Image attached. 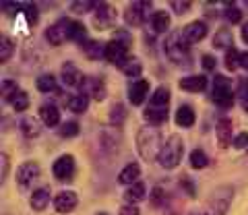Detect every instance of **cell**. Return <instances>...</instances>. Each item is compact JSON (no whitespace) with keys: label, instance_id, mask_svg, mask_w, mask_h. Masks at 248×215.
Here are the masks:
<instances>
[{"label":"cell","instance_id":"obj_30","mask_svg":"<svg viewBox=\"0 0 248 215\" xmlns=\"http://www.w3.org/2000/svg\"><path fill=\"white\" fill-rule=\"evenodd\" d=\"M87 106H89V97L85 93L73 95L71 99H68V110L75 112V114H83L85 110H87Z\"/></svg>","mask_w":248,"mask_h":215},{"label":"cell","instance_id":"obj_44","mask_svg":"<svg viewBox=\"0 0 248 215\" xmlns=\"http://www.w3.org/2000/svg\"><path fill=\"white\" fill-rule=\"evenodd\" d=\"M232 145H234L236 149H246V145H248V133L246 130H242L240 135H236L234 141H232Z\"/></svg>","mask_w":248,"mask_h":215},{"label":"cell","instance_id":"obj_23","mask_svg":"<svg viewBox=\"0 0 248 215\" xmlns=\"http://www.w3.org/2000/svg\"><path fill=\"white\" fill-rule=\"evenodd\" d=\"M213 48L217 50H232L234 48V35L228 27H219L217 29V33L213 37Z\"/></svg>","mask_w":248,"mask_h":215},{"label":"cell","instance_id":"obj_9","mask_svg":"<svg viewBox=\"0 0 248 215\" xmlns=\"http://www.w3.org/2000/svg\"><path fill=\"white\" fill-rule=\"evenodd\" d=\"M149 9L151 6L147 2H133L126 11H124V21H126L128 25H133V27H141L145 23V19H147Z\"/></svg>","mask_w":248,"mask_h":215},{"label":"cell","instance_id":"obj_22","mask_svg":"<svg viewBox=\"0 0 248 215\" xmlns=\"http://www.w3.org/2000/svg\"><path fill=\"white\" fill-rule=\"evenodd\" d=\"M40 120L44 122L46 126H50L54 128L60 122V112H58V108L54 106V104H44L40 108Z\"/></svg>","mask_w":248,"mask_h":215},{"label":"cell","instance_id":"obj_13","mask_svg":"<svg viewBox=\"0 0 248 215\" xmlns=\"http://www.w3.org/2000/svg\"><path fill=\"white\" fill-rule=\"evenodd\" d=\"M207 35V23L203 21H192L182 29V37L186 44H197Z\"/></svg>","mask_w":248,"mask_h":215},{"label":"cell","instance_id":"obj_28","mask_svg":"<svg viewBox=\"0 0 248 215\" xmlns=\"http://www.w3.org/2000/svg\"><path fill=\"white\" fill-rule=\"evenodd\" d=\"M118 68L124 73V75H128V77H139L143 73V64H141V60L135 58V56H126L122 60V62L118 64Z\"/></svg>","mask_w":248,"mask_h":215},{"label":"cell","instance_id":"obj_45","mask_svg":"<svg viewBox=\"0 0 248 215\" xmlns=\"http://www.w3.org/2000/svg\"><path fill=\"white\" fill-rule=\"evenodd\" d=\"M180 186L184 188V193H186V195H190V197H195V195H197L195 184H192V180L186 178V176H180Z\"/></svg>","mask_w":248,"mask_h":215},{"label":"cell","instance_id":"obj_26","mask_svg":"<svg viewBox=\"0 0 248 215\" xmlns=\"http://www.w3.org/2000/svg\"><path fill=\"white\" fill-rule=\"evenodd\" d=\"M29 203H31V207H33L35 211H44L46 207H48V203H50V188H48V186L37 188L35 193L31 195Z\"/></svg>","mask_w":248,"mask_h":215},{"label":"cell","instance_id":"obj_11","mask_svg":"<svg viewBox=\"0 0 248 215\" xmlns=\"http://www.w3.org/2000/svg\"><path fill=\"white\" fill-rule=\"evenodd\" d=\"M79 205V197H77L73 190H62L54 197V209L58 213H71L75 211V207Z\"/></svg>","mask_w":248,"mask_h":215},{"label":"cell","instance_id":"obj_39","mask_svg":"<svg viewBox=\"0 0 248 215\" xmlns=\"http://www.w3.org/2000/svg\"><path fill=\"white\" fill-rule=\"evenodd\" d=\"M23 15H25V19L29 25H35L37 23V17H40V11H37V6L35 4H23Z\"/></svg>","mask_w":248,"mask_h":215},{"label":"cell","instance_id":"obj_19","mask_svg":"<svg viewBox=\"0 0 248 215\" xmlns=\"http://www.w3.org/2000/svg\"><path fill=\"white\" fill-rule=\"evenodd\" d=\"M195 108L188 106V104H182L180 108L176 110V124L182 126V128H190L192 124H195Z\"/></svg>","mask_w":248,"mask_h":215},{"label":"cell","instance_id":"obj_36","mask_svg":"<svg viewBox=\"0 0 248 215\" xmlns=\"http://www.w3.org/2000/svg\"><path fill=\"white\" fill-rule=\"evenodd\" d=\"M0 44H2V52H0V60H2V64H6V62H9V60H11L13 52H15V42L11 40V37L2 35V37H0Z\"/></svg>","mask_w":248,"mask_h":215},{"label":"cell","instance_id":"obj_4","mask_svg":"<svg viewBox=\"0 0 248 215\" xmlns=\"http://www.w3.org/2000/svg\"><path fill=\"white\" fill-rule=\"evenodd\" d=\"M211 99H213V104L219 108H232V104H234V91H232V81L228 77L215 75Z\"/></svg>","mask_w":248,"mask_h":215},{"label":"cell","instance_id":"obj_49","mask_svg":"<svg viewBox=\"0 0 248 215\" xmlns=\"http://www.w3.org/2000/svg\"><path fill=\"white\" fill-rule=\"evenodd\" d=\"M172 9L176 13H184V11L190 9V2H176V0H172Z\"/></svg>","mask_w":248,"mask_h":215},{"label":"cell","instance_id":"obj_24","mask_svg":"<svg viewBox=\"0 0 248 215\" xmlns=\"http://www.w3.org/2000/svg\"><path fill=\"white\" fill-rule=\"evenodd\" d=\"M66 35H68V40L79 42V44L87 42V29H85V25L81 21H68L66 23Z\"/></svg>","mask_w":248,"mask_h":215},{"label":"cell","instance_id":"obj_46","mask_svg":"<svg viewBox=\"0 0 248 215\" xmlns=\"http://www.w3.org/2000/svg\"><path fill=\"white\" fill-rule=\"evenodd\" d=\"M201 64H203L205 71H213L215 64H217V60L213 54H203V58H201Z\"/></svg>","mask_w":248,"mask_h":215},{"label":"cell","instance_id":"obj_17","mask_svg":"<svg viewBox=\"0 0 248 215\" xmlns=\"http://www.w3.org/2000/svg\"><path fill=\"white\" fill-rule=\"evenodd\" d=\"M66 19H62L60 23H56V25H50L48 29H46V40H48L52 46H60L64 40H68L66 35Z\"/></svg>","mask_w":248,"mask_h":215},{"label":"cell","instance_id":"obj_5","mask_svg":"<svg viewBox=\"0 0 248 215\" xmlns=\"http://www.w3.org/2000/svg\"><path fill=\"white\" fill-rule=\"evenodd\" d=\"M232 197H234V188L232 186H219L217 190H213V195L209 197L207 203V213L209 215H226L228 207L232 203Z\"/></svg>","mask_w":248,"mask_h":215},{"label":"cell","instance_id":"obj_38","mask_svg":"<svg viewBox=\"0 0 248 215\" xmlns=\"http://www.w3.org/2000/svg\"><path fill=\"white\" fill-rule=\"evenodd\" d=\"M17 91H19V87L15 81H9V79L2 81V99L4 102H11V99L17 95Z\"/></svg>","mask_w":248,"mask_h":215},{"label":"cell","instance_id":"obj_41","mask_svg":"<svg viewBox=\"0 0 248 215\" xmlns=\"http://www.w3.org/2000/svg\"><path fill=\"white\" fill-rule=\"evenodd\" d=\"M226 17H228V21L232 23V25H236V23H240V19H242V11H240L236 4H228L226 6Z\"/></svg>","mask_w":248,"mask_h":215},{"label":"cell","instance_id":"obj_25","mask_svg":"<svg viewBox=\"0 0 248 215\" xmlns=\"http://www.w3.org/2000/svg\"><path fill=\"white\" fill-rule=\"evenodd\" d=\"M145 120L149 122L151 126H157V124H164L168 120V108H155V106H149L145 110Z\"/></svg>","mask_w":248,"mask_h":215},{"label":"cell","instance_id":"obj_10","mask_svg":"<svg viewBox=\"0 0 248 215\" xmlns=\"http://www.w3.org/2000/svg\"><path fill=\"white\" fill-rule=\"evenodd\" d=\"M81 93H85L91 99H95V102H102V99L106 97V85L99 77H85V81L81 85Z\"/></svg>","mask_w":248,"mask_h":215},{"label":"cell","instance_id":"obj_3","mask_svg":"<svg viewBox=\"0 0 248 215\" xmlns=\"http://www.w3.org/2000/svg\"><path fill=\"white\" fill-rule=\"evenodd\" d=\"M182 151H184L182 139L178 135H172L166 141L164 149H161V153H159V164L164 166L166 170H174V168L180 164V159H182Z\"/></svg>","mask_w":248,"mask_h":215},{"label":"cell","instance_id":"obj_40","mask_svg":"<svg viewBox=\"0 0 248 215\" xmlns=\"http://www.w3.org/2000/svg\"><path fill=\"white\" fill-rule=\"evenodd\" d=\"M238 66H240V52L232 48L226 54V68H228V71H236Z\"/></svg>","mask_w":248,"mask_h":215},{"label":"cell","instance_id":"obj_32","mask_svg":"<svg viewBox=\"0 0 248 215\" xmlns=\"http://www.w3.org/2000/svg\"><path fill=\"white\" fill-rule=\"evenodd\" d=\"M151 106L155 108H168V102H170V89L166 87H159L157 91H153V95H151Z\"/></svg>","mask_w":248,"mask_h":215},{"label":"cell","instance_id":"obj_16","mask_svg":"<svg viewBox=\"0 0 248 215\" xmlns=\"http://www.w3.org/2000/svg\"><path fill=\"white\" fill-rule=\"evenodd\" d=\"M207 77L205 75H190V77H184L180 81V89L184 91H190V93H201V91L207 89Z\"/></svg>","mask_w":248,"mask_h":215},{"label":"cell","instance_id":"obj_51","mask_svg":"<svg viewBox=\"0 0 248 215\" xmlns=\"http://www.w3.org/2000/svg\"><path fill=\"white\" fill-rule=\"evenodd\" d=\"M240 68H246V71H248V52L240 54Z\"/></svg>","mask_w":248,"mask_h":215},{"label":"cell","instance_id":"obj_14","mask_svg":"<svg viewBox=\"0 0 248 215\" xmlns=\"http://www.w3.org/2000/svg\"><path fill=\"white\" fill-rule=\"evenodd\" d=\"M147 93H149V81L147 79H137L130 83L128 87V99L133 106H141L145 99H147Z\"/></svg>","mask_w":248,"mask_h":215},{"label":"cell","instance_id":"obj_37","mask_svg":"<svg viewBox=\"0 0 248 215\" xmlns=\"http://www.w3.org/2000/svg\"><path fill=\"white\" fill-rule=\"evenodd\" d=\"M79 130H81V126H79V122L77 120H68V122H64V124L60 126V137H64V139H73V137H77L79 135Z\"/></svg>","mask_w":248,"mask_h":215},{"label":"cell","instance_id":"obj_2","mask_svg":"<svg viewBox=\"0 0 248 215\" xmlns=\"http://www.w3.org/2000/svg\"><path fill=\"white\" fill-rule=\"evenodd\" d=\"M166 56L172 64L178 68H188L192 64V54H190V44L184 42L182 33H172L168 35V40L164 42Z\"/></svg>","mask_w":248,"mask_h":215},{"label":"cell","instance_id":"obj_48","mask_svg":"<svg viewBox=\"0 0 248 215\" xmlns=\"http://www.w3.org/2000/svg\"><path fill=\"white\" fill-rule=\"evenodd\" d=\"M71 9L75 13H83V11H91V9H97V4H71Z\"/></svg>","mask_w":248,"mask_h":215},{"label":"cell","instance_id":"obj_53","mask_svg":"<svg viewBox=\"0 0 248 215\" xmlns=\"http://www.w3.org/2000/svg\"><path fill=\"white\" fill-rule=\"evenodd\" d=\"M240 104H242V108H244V110L248 112V95H246L244 99H240Z\"/></svg>","mask_w":248,"mask_h":215},{"label":"cell","instance_id":"obj_54","mask_svg":"<svg viewBox=\"0 0 248 215\" xmlns=\"http://www.w3.org/2000/svg\"><path fill=\"white\" fill-rule=\"evenodd\" d=\"M190 215H209L207 211H195V213H190Z\"/></svg>","mask_w":248,"mask_h":215},{"label":"cell","instance_id":"obj_18","mask_svg":"<svg viewBox=\"0 0 248 215\" xmlns=\"http://www.w3.org/2000/svg\"><path fill=\"white\" fill-rule=\"evenodd\" d=\"M139 178H141V166L135 164V161H130L128 166H124L122 172L118 174V182L122 186H130V184L139 182Z\"/></svg>","mask_w":248,"mask_h":215},{"label":"cell","instance_id":"obj_35","mask_svg":"<svg viewBox=\"0 0 248 215\" xmlns=\"http://www.w3.org/2000/svg\"><path fill=\"white\" fill-rule=\"evenodd\" d=\"M209 164V157L203 149H195L190 153V168H195V170H203V168Z\"/></svg>","mask_w":248,"mask_h":215},{"label":"cell","instance_id":"obj_8","mask_svg":"<svg viewBox=\"0 0 248 215\" xmlns=\"http://www.w3.org/2000/svg\"><path fill=\"white\" fill-rule=\"evenodd\" d=\"M37 178H40V166L35 161H25L17 170V182L19 188H29Z\"/></svg>","mask_w":248,"mask_h":215},{"label":"cell","instance_id":"obj_27","mask_svg":"<svg viewBox=\"0 0 248 215\" xmlns=\"http://www.w3.org/2000/svg\"><path fill=\"white\" fill-rule=\"evenodd\" d=\"M151 29H153V33H164L168 31V27H170V15L166 11H155L151 13Z\"/></svg>","mask_w":248,"mask_h":215},{"label":"cell","instance_id":"obj_43","mask_svg":"<svg viewBox=\"0 0 248 215\" xmlns=\"http://www.w3.org/2000/svg\"><path fill=\"white\" fill-rule=\"evenodd\" d=\"M164 203H166L164 188H153V193H151V205L153 207H159V205H164Z\"/></svg>","mask_w":248,"mask_h":215},{"label":"cell","instance_id":"obj_1","mask_svg":"<svg viewBox=\"0 0 248 215\" xmlns=\"http://www.w3.org/2000/svg\"><path fill=\"white\" fill-rule=\"evenodd\" d=\"M161 149L164 145H161V133L157 126H143L137 130V151L145 161L159 159Z\"/></svg>","mask_w":248,"mask_h":215},{"label":"cell","instance_id":"obj_12","mask_svg":"<svg viewBox=\"0 0 248 215\" xmlns=\"http://www.w3.org/2000/svg\"><path fill=\"white\" fill-rule=\"evenodd\" d=\"M126 50H128V44H124V42H120V40H116V37H114L112 42L106 44V54H104V58L110 60V62L120 64L122 60L128 56Z\"/></svg>","mask_w":248,"mask_h":215},{"label":"cell","instance_id":"obj_29","mask_svg":"<svg viewBox=\"0 0 248 215\" xmlns=\"http://www.w3.org/2000/svg\"><path fill=\"white\" fill-rule=\"evenodd\" d=\"M83 54L87 58H91V60H97V58H102L104 54H106V46H102L99 42H95V40H87L83 46Z\"/></svg>","mask_w":248,"mask_h":215},{"label":"cell","instance_id":"obj_31","mask_svg":"<svg viewBox=\"0 0 248 215\" xmlns=\"http://www.w3.org/2000/svg\"><path fill=\"white\" fill-rule=\"evenodd\" d=\"M56 77L54 75H42V77H37V81H35V87L42 91V93H50V91L56 89Z\"/></svg>","mask_w":248,"mask_h":215},{"label":"cell","instance_id":"obj_7","mask_svg":"<svg viewBox=\"0 0 248 215\" xmlns=\"http://www.w3.org/2000/svg\"><path fill=\"white\" fill-rule=\"evenodd\" d=\"M52 174L54 178L60 180V182H71L73 176H75V159L73 155H62L54 161L52 166Z\"/></svg>","mask_w":248,"mask_h":215},{"label":"cell","instance_id":"obj_20","mask_svg":"<svg viewBox=\"0 0 248 215\" xmlns=\"http://www.w3.org/2000/svg\"><path fill=\"white\" fill-rule=\"evenodd\" d=\"M145 193H147L145 182L130 184V186L124 190V203H126V205H137L139 201H143V199H145Z\"/></svg>","mask_w":248,"mask_h":215},{"label":"cell","instance_id":"obj_42","mask_svg":"<svg viewBox=\"0 0 248 215\" xmlns=\"http://www.w3.org/2000/svg\"><path fill=\"white\" fill-rule=\"evenodd\" d=\"M124 118H126V110H124V106H120V104H118V106H114V108H112V116H110V122H112V124H114V126H118Z\"/></svg>","mask_w":248,"mask_h":215},{"label":"cell","instance_id":"obj_15","mask_svg":"<svg viewBox=\"0 0 248 215\" xmlns=\"http://www.w3.org/2000/svg\"><path fill=\"white\" fill-rule=\"evenodd\" d=\"M215 135H217V145H219V149H226L228 145L234 141L232 139V120L230 118H219L217 120Z\"/></svg>","mask_w":248,"mask_h":215},{"label":"cell","instance_id":"obj_6","mask_svg":"<svg viewBox=\"0 0 248 215\" xmlns=\"http://www.w3.org/2000/svg\"><path fill=\"white\" fill-rule=\"evenodd\" d=\"M116 19H118V13L112 4H97L95 13H93V27L95 29H108V27H114Z\"/></svg>","mask_w":248,"mask_h":215},{"label":"cell","instance_id":"obj_52","mask_svg":"<svg viewBox=\"0 0 248 215\" xmlns=\"http://www.w3.org/2000/svg\"><path fill=\"white\" fill-rule=\"evenodd\" d=\"M242 40L248 44V23H244V25H242Z\"/></svg>","mask_w":248,"mask_h":215},{"label":"cell","instance_id":"obj_55","mask_svg":"<svg viewBox=\"0 0 248 215\" xmlns=\"http://www.w3.org/2000/svg\"><path fill=\"white\" fill-rule=\"evenodd\" d=\"M97 215H108V213H97Z\"/></svg>","mask_w":248,"mask_h":215},{"label":"cell","instance_id":"obj_47","mask_svg":"<svg viewBox=\"0 0 248 215\" xmlns=\"http://www.w3.org/2000/svg\"><path fill=\"white\" fill-rule=\"evenodd\" d=\"M0 159H2V174H0V180H6V176H9V155H6V153H2V155H0Z\"/></svg>","mask_w":248,"mask_h":215},{"label":"cell","instance_id":"obj_34","mask_svg":"<svg viewBox=\"0 0 248 215\" xmlns=\"http://www.w3.org/2000/svg\"><path fill=\"white\" fill-rule=\"evenodd\" d=\"M11 106H13V110L15 112H25L27 108H29V95H27V91H17V95H15L11 99Z\"/></svg>","mask_w":248,"mask_h":215},{"label":"cell","instance_id":"obj_33","mask_svg":"<svg viewBox=\"0 0 248 215\" xmlns=\"http://www.w3.org/2000/svg\"><path fill=\"white\" fill-rule=\"evenodd\" d=\"M21 130H23V135L27 137V139H35L37 135H40V126H37V122L33 118H23L21 120Z\"/></svg>","mask_w":248,"mask_h":215},{"label":"cell","instance_id":"obj_21","mask_svg":"<svg viewBox=\"0 0 248 215\" xmlns=\"http://www.w3.org/2000/svg\"><path fill=\"white\" fill-rule=\"evenodd\" d=\"M62 81L66 83L68 87H79L83 85V81H85V75L81 71H77V68L73 64H64V68H62Z\"/></svg>","mask_w":248,"mask_h":215},{"label":"cell","instance_id":"obj_50","mask_svg":"<svg viewBox=\"0 0 248 215\" xmlns=\"http://www.w3.org/2000/svg\"><path fill=\"white\" fill-rule=\"evenodd\" d=\"M120 215H141V213H139V209L135 205H124L120 209Z\"/></svg>","mask_w":248,"mask_h":215}]
</instances>
